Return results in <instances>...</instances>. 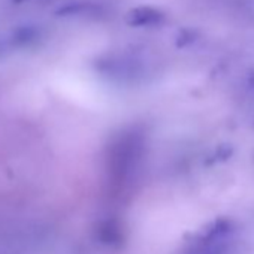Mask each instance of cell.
<instances>
[{"mask_svg": "<svg viewBox=\"0 0 254 254\" xmlns=\"http://www.w3.org/2000/svg\"><path fill=\"white\" fill-rule=\"evenodd\" d=\"M142 153V139L136 133H127L120 136L111 154V163L115 175H124L132 168H135L139 156Z\"/></svg>", "mask_w": 254, "mask_h": 254, "instance_id": "obj_1", "label": "cell"}, {"mask_svg": "<svg viewBox=\"0 0 254 254\" xmlns=\"http://www.w3.org/2000/svg\"><path fill=\"white\" fill-rule=\"evenodd\" d=\"M44 39V29L38 24H18L0 35V54L26 50L38 45Z\"/></svg>", "mask_w": 254, "mask_h": 254, "instance_id": "obj_2", "label": "cell"}, {"mask_svg": "<svg viewBox=\"0 0 254 254\" xmlns=\"http://www.w3.org/2000/svg\"><path fill=\"white\" fill-rule=\"evenodd\" d=\"M165 14L153 6H139L135 8L127 15V23L133 27H150L163 23Z\"/></svg>", "mask_w": 254, "mask_h": 254, "instance_id": "obj_3", "label": "cell"}, {"mask_svg": "<svg viewBox=\"0 0 254 254\" xmlns=\"http://www.w3.org/2000/svg\"><path fill=\"white\" fill-rule=\"evenodd\" d=\"M99 11H100L99 6L81 2V3H69V5L62 6L56 12V15H59V17H91V15L99 14Z\"/></svg>", "mask_w": 254, "mask_h": 254, "instance_id": "obj_4", "label": "cell"}, {"mask_svg": "<svg viewBox=\"0 0 254 254\" xmlns=\"http://www.w3.org/2000/svg\"><path fill=\"white\" fill-rule=\"evenodd\" d=\"M102 232V239L108 244H118L121 241V230L117 223H105L100 229Z\"/></svg>", "mask_w": 254, "mask_h": 254, "instance_id": "obj_5", "label": "cell"}, {"mask_svg": "<svg viewBox=\"0 0 254 254\" xmlns=\"http://www.w3.org/2000/svg\"><path fill=\"white\" fill-rule=\"evenodd\" d=\"M200 254H221L220 251H215V250H208V251H203Z\"/></svg>", "mask_w": 254, "mask_h": 254, "instance_id": "obj_6", "label": "cell"}]
</instances>
